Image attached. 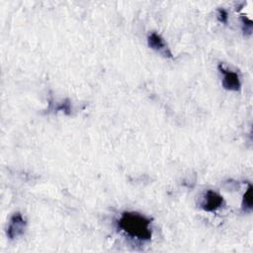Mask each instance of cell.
<instances>
[{
    "label": "cell",
    "instance_id": "3957f363",
    "mask_svg": "<svg viewBox=\"0 0 253 253\" xmlns=\"http://www.w3.org/2000/svg\"><path fill=\"white\" fill-rule=\"evenodd\" d=\"M26 219L20 212L14 213L9 221L7 227V236L10 239H14L20 235H22L26 229Z\"/></svg>",
    "mask_w": 253,
    "mask_h": 253
},
{
    "label": "cell",
    "instance_id": "ba28073f",
    "mask_svg": "<svg viewBox=\"0 0 253 253\" xmlns=\"http://www.w3.org/2000/svg\"><path fill=\"white\" fill-rule=\"evenodd\" d=\"M227 19H228V13L226 12V10H224L222 8H218L217 9V20L223 24H226Z\"/></svg>",
    "mask_w": 253,
    "mask_h": 253
},
{
    "label": "cell",
    "instance_id": "52a82bcc",
    "mask_svg": "<svg viewBox=\"0 0 253 253\" xmlns=\"http://www.w3.org/2000/svg\"><path fill=\"white\" fill-rule=\"evenodd\" d=\"M241 23H242V31L245 36H251L252 29H253V22L251 19L247 18L246 16H241Z\"/></svg>",
    "mask_w": 253,
    "mask_h": 253
},
{
    "label": "cell",
    "instance_id": "8992f818",
    "mask_svg": "<svg viewBox=\"0 0 253 253\" xmlns=\"http://www.w3.org/2000/svg\"><path fill=\"white\" fill-rule=\"evenodd\" d=\"M241 208H242L243 211H251V210H252V186H251V184L248 185V188L243 195Z\"/></svg>",
    "mask_w": 253,
    "mask_h": 253
},
{
    "label": "cell",
    "instance_id": "5b68a950",
    "mask_svg": "<svg viewBox=\"0 0 253 253\" xmlns=\"http://www.w3.org/2000/svg\"><path fill=\"white\" fill-rule=\"evenodd\" d=\"M147 43H148V46L158 52H160L161 54H163L164 56L166 57H172V53L171 51L169 50V48L167 47V44L165 42V41L163 40V38L155 33V32H152L148 35L147 37Z\"/></svg>",
    "mask_w": 253,
    "mask_h": 253
},
{
    "label": "cell",
    "instance_id": "277c9868",
    "mask_svg": "<svg viewBox=\"0 0 253 253\" xmlns=\"http://www.w3.org/2000/svg\"><path fill=\"white\" fill-rule=\"evenodd\" d=\"M223 205V198L214 191L208 190L205 194L204 200L201 203V207L206 211H215Z\"/></svg>",
    "mask_w": 253,
    "mask_h": 253
},
{
    "label": "cell",
    "instance_id": "7a4b0ae2",
    "mask_svg": "<svg viewBox=\"0 0 253 253\" xmlns=\"http://www.w3.org/2000/svg\"><path fill=\"white\" fill-rule=\"evenodd\" d=\"M219 72L223 75L222 77V86L224 89L228 91H239L241 87L239 76L236 72L228 70L223 67L222 64H218L217 66Z\"/></svg>",
    "mask_w": 253,
    "mask_h": 253
},
{
    "label": "cell",
    "instance_id": "6da1fadb",
    "mask_svg": "<svg viewBox=\"0 0 253 253\" xmlns=\"http://www.w3.org/2000/svg\"><path fill=\"white\" fill-rule=\"evenodd\" d=\"M117 223L118 228L131 238L141 241H147L151 238V220L138 212H123Z\"/></svg>",
    "mask_w": 253,
    "mask_h": 253
},
{
    "label": "cell",
    "instance_id": "9c48e42d",
    "mask_svg": "<svg viewBox=\"0 0 253 253\" xmlns=\"http://www.w3.org/2000/svg\"><path fill=\"white\" fill-rule=\"evenodd\" d=\"M56 110H62V111H64L67 115L70 114V104H69V101L66 100L64 103H62L60 106H58V107L56 108Z\"/></svg>",
    "mask_w": 253,
    "mask_h": 253
}]
</instances>
